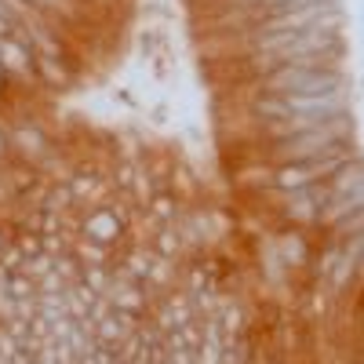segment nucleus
I'll list each match as a JSON object with an SVG mask.
<instances>
[{"instance_id": "obj_3", "label": "nucleus", "mask_w": 364, "mask_h": 364, "mask_svg": "<svg viewBox=\"0 0 364 364\" xmlns=\"http://www.w3.org/2000/svg\"><path fill=\"white\" fill-rule=\"evenodd\" d=\"M336 240H346V237H357V233H364V208L360 211H353V215H346V219H339L336 226L328 230Z\"/></svg>"}, {"instance_id": "obj_5", "label": "nucleus", "mask_w": 364, "mask_h": 364, "mask_svg": "<svg viewBox=\"0 0 364 364\" xmlns=\"http://www.w3.org/2000/svg\"><path fill=\"white\" fill-rule=\"evenodd\" d=\"M11 157V139H8V124L0 120V164Z\"/></svg>"}, {"instance_id": "obj_6", "label": "nucleus", "mask_w": 364, "mask_h": 364, "mask_svg": "<svg viewBox=\"0 0 364 364\" xmlns=\"http://www.w3.org/2000/svg\"><path fill=\"white\" fill-rule=\"evenodd\" d=\"M360 26H364V8H360Z\"/></svg>"}, {"instance_id": "obj_4", "label": "nucleus", "mask_w": 364, "mask_h": 364, "mask_svg": "<svg viewBox=\"0 0 364 364\" xmlns=\"http://www.w3.org/2000/svg\"><path fill=\"white\" fill-rule=\"evenodd\" d=\"M302 193H306V200H310V204L324 208V204L331 200V182H328V178H317V182H310V186L302 190Z\"/></svg>"}, {"instance_id": "obj_7", "label": "nucleus", "mask_w": 364, "mask_h": 364, "mask_svg": "<svg viewBox=\"0 0 364 364\" xmlns=\"http://www.w3.org/2000/svg\"><path fill=\"white\" fill-rule=\"evenodd\" d=\"M360 37H364V29H360Z\"/></svg>"}, {"instance_id": "obj_2", "label": "nucleus", "mask_w": 364, "mask_h": 364, "mask_svg": "<svg viewBox=\"0 0 364 364\" xmlns=\"http://www.w3.org/2000/svg\"><path fill=\"white\" fill-rule=\"evenodd\" d=\"M360 208H364V186H357V190H350V193H343V197H331V200L321 208L317 226H321V230H331L339 219L353 215V211H360Z\"/></svg>"}, {"instance_id": "obj_1", "label": "nucleus", "mask_w": 364, "mask_h": 364, "mask_svg": "<svg viewBox=\"0 0 364 364\" xmlns=\"http://www.w3.org/2000/svg\"><path fill=\"white\" fill-rule=\"evenodd\" d=\"M346 87L343 70H306V66H281L259 80L266 95H324V91Z\"/></svg>"}]
</instances>
